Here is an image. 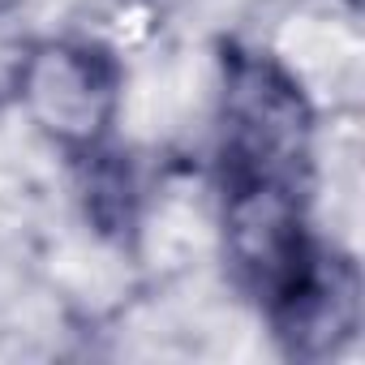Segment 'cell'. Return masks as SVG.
<instances>
[{
    "mask_svg": "<svg viewBox=\"0 0 365 365\" xmlns=\"http://www.w3.org/2000/svg\"><path fill=\"white\" fill-rule=\"evenodd\" d=\"M228 146L258 176L279 180L305 150V108L267 65H245L228 82Z\"/></svg>",
    "mask_w": 365,
    "mask_h": 365,
    "instance_id": "1",
    "label": "cell"
},
{
    "mask_svg": "<svg viewBox=\"0 0 365 365\" xmlns=\"http://www.w3.org/2000/svg\"><path fill=\"white\" fill-rule=\"evenodd\" d=\"M18 86L35 125L65 142H86L108 125L112 78L82 48H43L26 56Z\"/></svg>",
    "mask_w": 365,
    "mask_h": 365,
    "instance_id": "2",
    "label": "cell"
},
{
    "mask_svg": "<svg viewBox=\"0 0 365 365\" xmlns=\"http://www.w3.org/2000/svg\"><path fill=\"white\" fill-rule=\"evenodd\" d=\"M228 245L241 262L262 284L288 279L297 262V215L292 202L275 180H254L241 190L228 207Z\"/></svg>",
    "mask_w": 365,
    "mask_h": 365,
    "instance_id": "3",
    "label": "cell"
},
{
    "mask_svg": "<svg viewBox=\"0 0 365 365\" xmlns=\"http://www.w3.org/2000/svg\"><path fill=\"white\" fill-rule=\"evenodd\" d=\"M356 314H361L356 275L348 262L331 258V262L305 271L301 284L292 288V301L284 314V335H288L292 352L327 356L339 339H348L356 331Z\"/></svg>",
    "mask_w": 365,
    "mask_h": 365,
    "instance_id": "4",
    "label": "cell"
},
{
    "mask_svg": "<svg viewBox=\"0 0 365 365\" xmlns=\"http://www.w3.org/2000/svg\"><path fill=\"white\" fill-rule=\"evenodd\" d=\"M22 65H26V56H22V35L0 18V91L5 86H14L18 78H22Z\"/></svg>",
    "mask_w": 365,
    "mask_h": 365,
    "instance_id": "5",
    "label": "cell"
}]
</instances>
